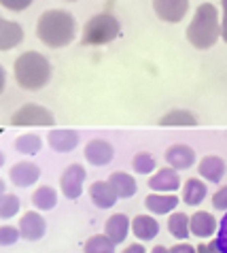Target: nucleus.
<instances>
[{
	"instance_id": "f257e3e1",
	"label": "nucleus",
	"mask_w": 227,
	"mask_h": 253,
	"mask_svg": "<svg viewBox=\"0 0 227 253\" xmlns=\"http://www.w3.org/2000/svg\"><path fill=\"white\" fill-rule=\"evenodd\" d=\"M76 19L64 9H47L37 19V39L49 49H64L76 39Z\"/></svg>"
},
{
	"instance_id": "f03ea898",
	"label": "nucleus",
	"mask_w": 227,
	"mask_h": 253,
	"mask_svg": "<svg viewBox=\"0 0 227 253\" xmlns=\"http://www.w3.org/2000/svg\"><path fill=\"white\" fill-rule=\"evenodd\" d=\"M185 39L191 47L200 49V51L212 49L219 43V39H221V15H219V9L215 4L202 2L193 11V17H191L185 30Z\"/></svg>"
},
{
	"instance_id": "7ed1b4c3",
	"label": "nucleus",
	"mask_w": 227,
	"mask_h": 253,
	"mask_svg": "<svg viewBox=\"0 0 227 253\" xmlns=\"http://www.w3.org/2000/svg\"><path fill=\"white\" fill-rule=\"evenodd\" d=\"M13 77L21 89L38 92L51 81V64L38 51H24L13 62Z\"/></svg>"
},
{
	"instance_id": "20e7f679",
	"label": "nucleus",
	"mask_w": 227,
	"mask_h": 253,
	"mask_svg": "<svg viewBox=\"0 0 227 253\" xmlns=\"http://www.w3.org/2000/svg\"><path fill=\"white\" fill-rule=\"evenodd\" d=\"M121 34V24L113 13H98L83 26L81 43L85 47H102L113 43Z\"/></svg>"
},
{
	"instance_id": "39448f33",
	"label": "nucleus",
	"mask_w": 227,
	"mask_h": 253,
	"mask_svg": "<svg viewBox=\"0 0 227 253\" xmlns=\"http://www.w3.org/2000/svg\"><path fill=\"white\" fill-rule=\"evenodd\" d=\"M9 122H11V126H15V128H32V126L51 128V126H55V117L51 115V111L47 107H42V104L26 102V104H21L17 111H13Z\"/></svg>"
},
{
	"instance_id": "423d86ee",
	"label": "nucleus",
	"mask_w": 227,
	"mask_h": 253,
	"mask_svg": "<svg viewBox=\"0 0 227 253\" xmlns=\"http://www.w3.org/2000/svg\"><path fill=\"white\" fill-rule=\"evenodd\" d=\"M85 179H87V170L83 164H68L60 174V192L68 200H76L83 194Z\"/></svg>"
},
{
	"instance_id": "0eeeda50",
	"label": "nucleus",
	"mask_w": 227,
	"mask_h": 253,
	"mask_svg": "<svg viewBox=\"0 0 227 253\" xmlns=\"http://www.w3.org/2000/svg\"><path fill=\"white\" fill-rule=\"evenodd\" d=\"M147 185L151 192H157V194H176L183 187V181H181V174L176 168L164 166V168H157V170L147 179Z\"/></svg>"
},
{
	"instance_id": "6e6552de",
	"label": "nucleus",
	"mask_w": 227,
	"mask_h": 253,
	"mask_svg": "<svg viewBox=\"0 0 227 253\" xmlns=\"http://www.w3.org/2000/svg\"><path fill=\"white\" fill-rule=\"evenodd\" d=\"M153 13L166 24H179L189 13V0H151Z\"/></svg>"
},
{
	"instance_id": "1a4fd4ad",
	"label": "nucleus",
	"mask_w": 227,
	"mask_h": 253,
	"mask_svg": "<svg viewBox=\"0 0 227 253\" xmlns=\"http://www.w3.org/2000/svg\"><path fill=\"white\" fill-rule=\"evenodd\" d=\"M83 156L91 166L100 168V166H106L113 162V158H115V147L106 138H91V140H87V145H85Z\"/></svg>"
},
{
	"instance_id": "9d476101",
	"label": "nucleus",
	"mask_w": 227,
	"mask_h": 253,
	"mask_svg": "<svg viewBox=\"0 0 227 253\" xmlns=\"http://www.w3.org/2000/svg\"><path fill=\"white\" fill-rule=\"evenodd\" d=\"M17 228H19L21 238H24V241L34 243V241H40V238L45 236L47 221H45V217H42L38 211H26V213L19 217Z\"/></svg>"
},
{
	"instance_id": "9b49d317",
	"label": "nucleus",
	"mask_w": 227,
	"mask_h": 253,
	"mask_svg": "<svg viewBox=\"0 0 227 253\" xmlns=\"http://www.w3.org/2000/svg\"><path fill=\"white\" fill-rule=\"evenodd\" d=\"M164 160L168 162V166H172L176 168V170H187V168H191L195 164V151L191 149L189 145L185 143H174V145H170L168 149L164 151Z\"/></svg>"
},
{
	"instance_id": "f8f14e48",
	"label": "nucleus",
	"mask_w": 227,
	"mask_h": 253,
	"mask_svg": "<svg viewBox=\"0 0 227 253\" xmlns=\"http://www.w3.org/2000/svg\"><path fill=\"white\" fill-rule=\"evenodd\" d=\"M9 179L17 187H32L40 179V168L34 162H17L9 168Z\"/></svg>"
},
{
	"instance_id": "ddd939ff",
	"label": "nucleus",
	"mask_w": 227,
	"mask_h": 253,
	"mask_svg": "<svg viewBox=\"0 0 227 253\" xmlns=\"http://www.w3.org/2000/svg\"><path fill=\"white\" fill-rule=\"evenodd\" d=\"M47 143L55 153H70V151L76 149V145H79V132L68 130V128L49 130Z\"/></svg>"
},
{
	"instance_id": "4468645a",
	"label": "nucleus",
	"mask_w": 227,
	"mask_h": 253,
	"mask_svg": "<svg viewBox=\"0 0 227 253\" xmlns=\"http://www.w3.org/2000/svg\"><path fill=\"white\" fill-rule=\"evenodd\" d=\"M225 160L221 156H204L197 162V174L200 179L208 181V183H221V179L225 177Z\"/></svg>"
},
{
	"instance_id": "2eb2a0df",
	"label": "nucleus",
	"mask_w": 227,
	"mask_h": 253,
	"mask_svg": "<svg viewBox=\"0 0 227 253\" xmlns=\"http://www.w3.org/2000/svg\"><path fill=\"white\" fill-rule=\"evenodd\" d=\"M219 232V221L217 217L208 213V211H195L191 215V234L197 236V238H212L217 236Z\"/></svg>"
},
{
	"instance_id": "dca6fc26",
	"label": "nucleus",
	"mask_w": 227,
	"mask_h": 253,
	"mask_svg": "<svg viewBox=\"0 0 227 253\" xmlns=\"http://www.w3.org/2000/svg\"><path fill=\"white\" fill-rule=\"evenodd\" d=\"M132 232V219L125 213H113L104 223V234L115 245H121Z\"/></svg>"
},
{
	"instance_id": "f3484780",
	"label": "nucleus",
	"mask_w": 227,
	"mask_h": 253,
	"mask_svg": "<svg viewBox=\"0 0 227 253\" xmlns=\"http://www.w3.org/2000/svg\"><path fill=\"white\" fill-rule=\"evenodd\" d=\"M179 202H181V198L176 194H157V192H151L145 198V209L151 215L159 217V215H170L176 209Z\"/></svg>"
},
{
	"instance_id": "a211bd4d",
	"label": "nucleus",
	"mask_w": 227,
	"mask_h": 253,
	"mask_svg": "<svg viewBox=\"0 0 227 253\" xmlns=\"http://www.w3.org/2000/svg\"><path fill=\"white\" fill-rule=\"evenodd\" d=\"M89 200L94 202V207H98V209H113L117 205L119 196L115 189H113V185L109 183V179H106V181H94V183L89 185Z\"/></svg>"
},
{
	"instance_id": "6ab92c4d",
	"label": "nucleus",
	"mask_w": 227,
	"mask_h": 253,
	"mask_svg": "<svg viewBox=\"0 0 227 253\" xmlns=\"http://www.w3.org/2000/svg\"><path fill=\"white\" fill-rule=\"evenodd\" d=\"M24 37L26 32L17 22L2 17V22H0V51H11V49L19 47L24 43Z\"/></svg>"
},
{
	"instance_id": "aec40b11",
	"label": "nucleus",
	"mask_w": 227,
	"mask_h": 253,
	"mask_svg": "<svg viewBox=\"0 0 227 253\" xmlns=\"http://www.w3.org/2000/svg\"><path fill=\"white\" fill-rule=\"evenodd\" d=\"M181 196H183V202L187 207H200L208 196V187H206V181L204 179H197V177H189L185 183L181 187Z\"/></svg>"
},
{
	"instance_id": "412c9836",
	"label": "nucleus",
	"mask_w": 227,
	"mask_h": 253,
	"mask_svg": "<svg viewBox=\"0 0 227 253\" xmlns=\"http://www.w3.org/2000/svg\"><path fill=\"white\" fill-rule=\"evenodd\" d=\"M132 234L138 238L140 243H147V241H153L155 236L159 234V221L155 215H136L132 219Z\"/></svg>"
},
{
	"instance_id": "4be33fe9",
	"label": "nucleus",
	"mask_w": 227,
	"mask_h": 253,
	"mask_svg": "<svg viewBox=\"0 0 227 253\" xmlns=\"http://www.w3.org/2000/svg\"><path fill=\"white\" fill-rule=\"evenodd\" d=\"M109 183H111V185H113V189L117 192L119 200H127V198H132V196L136 194V189H138L136 179H134L130 172H123V170H115V172H111Z\"/></svg>"
},
{
	"instance_id": "5701e85b",
	"label": "nucleus",
	"mask_w": 227,
	"mask_h": 253,
	"mask_svg": "<svg viewBox=\"0 0 227 253\" xmlns=\"http://www.w3.org/2000/svg\"><path fill=\"white\" fill-rule=\"evenodd\" d=\"M166 228L170 232V236L176 238V241H187L189 234H191V217L187 213H174L168 215V221H166Z\"/></svg>"
},
{
	"instance_id": "b1692460",
	"label": "nucleus",
	"mask_w": 227,
	"mask_h": 253,
	"mask_svg": "<svg viewBox=\"0 0 227 253\" xmlns=\"http://www.w3.org/2000/svg\"><path fill=\"white\" fill-rule=\"evenodd\" d=\"M32 207L37 211H51L58 205V192L51 185H38L30 196Z\"/></svg>"
},
{
	"instance_id": "393cba45",
	"label": "nucleus",
	"mask_w": 227,
	"mask_h": 253,
	"mask_svg": "<svg viewBox=\"0 0 227 253\" xmlns=\"http://www.w3.org/2000/svg\"><path fill=\"white\" fill-rule=\"evenodd\" d=\"M13 147L21 156H37L42 149V138L37 132H26V134H19L13 140Z\"/></svg>"
},
{
	"instance_id": "a878e982",
	"label": "nucleus",
	"mask_w": 227,
	"mask_h": 253,
	"mask_svg": "<svg viewBox=\"0 0 227 253\" xmlns=\"http://www.w3.org/2000/svg\"><path fill=\"white\" fill-rule=\"evenodd\" d=\"M159 126H168V128H176V126H197V117L187 109H172L159 117Z\"/></svg>"
},
{
	"instance_id": "bb28decb",
	"label": "nucleus",
	"mask_w": 227,
	"mask_h": 253,
	"mask_svg": "<svg viewBox=\"0 0 227 253\" xmlns=\"http://www.w3.org/2000/svg\"><path fill=\"white\" fill-rule=\"evenodd\" d=\"M132 168L136 174H149V177H151V174L157 170V160L149 151H138V153H134V158H132Z\"/></svg>"
},
{
	"instance_id": "cd10ccee",
	"label": "nucleus",
	"mask_w": 227,
	"mask_h": 253,
	"mask_svg": "<svg viewBox=\"0 0 227 253\" xmlns=\"http://www.w3.org/2000/svg\"><path fill=\"white\" fill-rule=\"evenodd\" d=\"M83 253H115V243L106 234H94L85 241Z\"/></svg>"
},
{
	"instance_id": "c85d7f7f",
	"label": "nucleus",
	"mask_w": 227,
	"mask_h": 253,
	"mask_svg": "<svg viewBox=\"0 0 227 253\" xmlns=\"http://www.w3.org/2000/svg\"><path fill=\"white\" fill-rule=\"evenodd\" d=\"M19 207L21 202L15 194H2V198H0V217L2 219H11V217H15L19 213Z\"/></svg>"
},
{
	"instance_id": "c756f323",
	"label": "nucleus",
	"mask_w": 227,
	"mask_h": 253,
	"mask_svg": "<svg viewBox=\"0 0 227 253\" xmlns=\"http://www.w3.org/2000/svg\"><path fill=\"white\" fill-rule=\"evenodd\" d=\"M19 236H21L19 228L9 226V223H2V228H0V245H2V247H11V245H15L19 241Z\"/></svg>"
},
{
	"instance_id": "7c9ffc66",
	"label": "nucleus",
	"mask_w": 227,
	"mask_h": 253,
	"mask_svg": "<svg viewBox=\"0 0 227 253\" xmlns=\"http://www.w3.org/2000/svg\"><path fill=\"white\" fill-rule=\"evenodd\" d=\"M215 245L219 253H227V213H223V219L219 221V232L215 236Z\"/></svg>"
},
{
	"instance_id": "2f4dec72",
	"label": "nucleus",
	"mask_w": 227,
	"mask_h": 253,
	"mask_svg": "<svg viewBox=\"0 0 227 253\" xmlns=\"http://www.w3.org/2000/svg\"><path fill=\"white\" fill-rule=\"evenodd\" d=\"M210 202H212V209L215 211H223V213H227V183L221 185L215 194L210 196Z\"/></svg>"
},
{
	"instance_id": "473e14b6",
	"label": "nucleus",
	"mask_w": 227,
	"mask_h": 253,
	"mask_svg": "<svg viewBox=\"0 0 227 253\" xmlns=\"http://www.w3.org/2000/svg\"><path fill=\"white\" fill-rule=\"evenodd\" d=\"M0 4H2V9H6V11L21 13V11L30 9L32 0H0Z\"/></svg>"
},
{
	"instance_id": "72a5a7b5",
	"label": "nucleus",
	"mask_w": 227,
	"mask_h": 253,
	"mask_svg": "<svg viewBox=\"0 0 227 253\" xmlns=\"http://www.w3.org/2000/svg\"><path fill=\"white\" fill-rule=\"evenodd\" d=\"M170 253H197V247H193V245H189L185 241L176 243L174 247H170Z\"/></svg>"
},
{
	"instance_id": "f704fd0d",
	"label": "nucleus",
	"mask_w": 227,
	"mask_h": 253,
	"mask_svg": "<svg viewBox=\"0 0 227 253\" xmlns=\"http://www.w3.org/2000/svg\"><path fill=\"white\" fill-rule=\"evenodd\" d=\"M221 9H223V15H221V39L227 43V0H221Z\"/></svg>"
},
{
	"instance_id": "c9c22d12",
	"label": "nucleus",
	"mask_w": 227,
	"mask_h": 253,
	"mask_svg": "<svg viewBox=\"0 0 227 253\" xmlns=\"http://www.w3.org/2000/svg\"><path fill=\"white\" fill-rule=\"evenodd\" d=\"M121 253H147V247L143 243H132V245H127Z\"/></svg>"
},
{
	"instance_id": "e433bc0d",
	"label": "nucleus",
	"mask_w": 227,
	"mask_h": 253,
	"mask_svg": "<svg viewBox=\"0 0 227 253\" xmlns=\"http://www.w3.org/2000/svg\"><path fill=\"white\" fill-rule=\"evenodd\" d=\"M197 253H212V251H210V245L200 243V245H197Z\"/></svg>"
},
{
	"instance_id": "4c0bfd02",
	"label": "nucleus",
	"mask_w": 227,
	"mask_h": 253,
	"mask_svg": "<svg viewBox=\"0 0 227 253\" xmlns=\"http://www.w3.org/2000/svg\"><path fill=\"white\" fill-rule=\"evenodd\" d=\"M151 253H170V249L164 247V245H157V247H153V249H151Z\"/></svg>"
},
{
	"instance_id": "58836bf2",
	"label": "nucleus",
	"mask_w": 227,
	"mask_h": 253,
	"mask_svg": "<svg viewBox=\"0 0 227 253\" xmlns=\"http://www.w3.org/2000/svg\"><path fill=\"white\" fill-rule=\"evenodd\" d=\"M208 245H210V251H212V253H219V249H217V245H215V241H210Z\"/></svg>"
},
{
	"instance_id": "ea45409f",
	"label": "nucleus",
	"mask_w": 227,
	"mask_h": 253,
	"mask_svg": "<svg viewBox=\"0 0 227 253\" xmlns=\"http://www.w3.org/2000/svg\"><path fill=\"white\" fill-rule=\"evenodd\" d=\"M64 2H76V0H64Z\"/></svg>"
}]
</instances>
